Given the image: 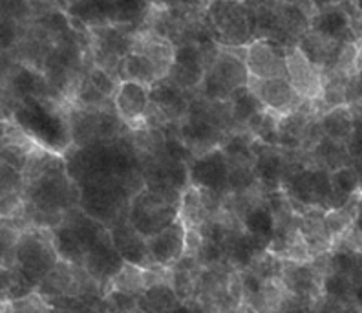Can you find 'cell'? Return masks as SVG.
I'll return each instance as SVG.
<instances>
[{
    "mask_svg": "<svg viewBox=\"0 0 362 313\" xmlns=\"http://www.w3.org/2000/svg\"><path fill=\"white\" fill-rule=\"evenodd\" d=\"M11 121L31 142L53 154H64L71 145L70 118L61 103L49 97H26L11 108Z\"/></svg>",
    "mask_w": 362,
    "mask_h": 313,
    "instance_id": "obj_1",
    "label": "cell"
},
{
    "mask_svg": "<svg viewBox=\"0 0 362 313\" xmlns=\"http://www.w3.org/2000/svg\"><path fill=\"white\" fill-rule=\"evenodd\" d=\"M81 205V187L68 172L66 161L59 158L39 176L26 181L24 207L35 211L66 215Z\"/></svg>",
    "mask_w": 362,
    "mask_h": 313,
    "instance_id": "obj_2",
    "label": "cell"
},
{
    "mask_svg": "<svg viewBox=\"0 0 362 313\" xmlns=\"http://www.w3.org/2000/svg\"><path fill=\"white\" fill-rule=\"evenodd\" d=\"M181 194L176 189L143 187L130 200L129 222L145 239H152L180 220Z\"/></svg>",
    "mask_w": 362,
    "mask_h": 313,
    "instance_id": "obj_3",
    "label": "cell"
},
{
    "mask_svg": "<svg viewBox=\"0 0 362 313\" xmlns=\"http://www.w3.org/2000/svg\"><path fill=\"white\" fill-rule=\"evenodd\" d=\"M148 9V0H77L66 17L81 28L124 26L141 23Z\"/></svg>",
    "mask_w": 362,
    "mask_h": 313,
    "instance_id": "obj_4",
    "label": "cell"
},
{
    "mask_svg": "<svg viewBox=\"0 0 362 313\" xmlns=\"http://www.w3.org/2000/svg\"><path fill=\"white\" fill-rule=\"evenodd\" d=\"M251 74L245 59L238 57L233 50H218L209 62L205 79L199 86L202 96L212 101H229L234 90L247 86Z\"/></svg>",
    "mask_w": 362,
    "mask_h": 313,
    "instance_id": "obj_5",
    "label": "cell"
},
{
    "mask_svg": "<svg viewBox=\"0 0 362 313\" xmlns=\"http://www.w3.org/2000/svg\"><path fill=\"white\" fill-rule=\"evenodd\" d=\"M59 256L53 244L52 229H30L23 231L17 244V266L39 286L46 275L59 264Z\"/></svg>",
    "mask_w": 362,
    "mask_h": 313,
    "instance_id": "obj_6",
    "label": "cell"
},
{
    "mask_svg": "<svg viewBox=\"0 0 362 313\" xmlns=\"http://www.w3.org/2000/svg\"><path fill=\"white\" fill-rule=\"evenodd\" d=\"M211 30L226 46H247L252 42V28L245 0H214L209 8Z\"/></svg>",
    "mask_w": 362,
    "mask_h": 313,
    "instance_id": "obj_7",
    "label": "cell"
},
{
    "mask_svg": "<svg viewBox=\"0 0 362 313\" xmlns=\"http://www.w3.org/2000/svg\"><path fill=\"white\" fill-rule=\"evenodd\" d=\"M37 293L45 299L103 295L101 286L93 280V277L86 271L84 266L71 264L66 261H59V264L37 286Z\"/></svg>",
    "mask_w": 362,
    "mask_h": 313,
    "instance_id": "obj_8",
    "label": "cell"
},
{
    "mask_svg": "<svg viewBox=\"0 0 362 313\" xmlns=\"http://www.w3.org/2000/svg\"><path fill=\"white\" fill-rule=\"evenodd\" d=\"M92 35V53L95 67L103 68L117 77L121 62L134 50V39L124 26H106L90 30Z\"/></svg>",
    "mask_w": 362,
    "mask_h": 313,
    "instance_id": "obj_9",
    "label": "cell"
},
{
    "mask_svg": "<svg viewBox=\"0 0 362 313\" xmlns=\"http://www.w3.org/2000/svg\"><path fill=\"white\" fill-rule=\"evenodd\" d=\"M229 174V158L221 147L202 156H196L189 164L190 186L198 187V189L214 190L223 198H227L230 194Z\"/></svg>",
    "mask_w": 362,
    "mask_h": 313,
    "instance_id": "obj_10",
    "label": "cell"
},
{
    "mask_svg": "<svg viewBox=\"0 0 362 313\" xmlns=\"http://www.w3.org/2000/svg\"><path fill=\"white\" fill-rule=\"evenodd\" d=\"M361 15L362 13L358 11L354 0H348L344 4H337L317 11L310 21V30L326 39L342 42V45L361 42L355 35V18Z\"/></svg>",
    "mask_w": 362,
    "mask_h": 313,
    "instance_id": "obj_11",
    "label": "cell"
},
{
    "mask_svg": "<svg viewBox=\"0 0 362 313\" xmlns=\"http://www.w3.org/2000/svg\"><path fill=\"white\" fill-rule=\"evenodd\" d=\"M243 59L251 79L287 77V48L274 40H252L243 48Z\"/></svg>",
    "mask_w": 362,
    "mask_h": 313,
    "instance_id": "obj_12",
    "label": "cell"
},
{
    "mask_svg": "<svg viewBox=\"0 0 362 313\" xmlns=\"http://www.w3.org/2000/svg\"><path fill=\"white\" fill-rule=\"evenodd\" d=\"M207 52L198 42H185L176 48L173 67L165 79L185 92L199 89L207 74Z\"/></svg>",
    "mask_w": 362,
    "mask_h": 313,
    "instance_id": "obj_13",
    "label": "cell"
},
{
    "mask_svg": "<svg viewBox=\"0 0 362 313\" xmlns=\"http://www.w3.org/2000/svg\"><path fill=\"white\" fill-rule=\"evenodd\" d=\"M177 132H180L181 142L185 143L187 149L190 150V154L194 158L214 149H220L229 136L216 125L211 123L204 114L194 110L192 106H189V112L181 120Z\"/></svg>",
    "mask_w": 362,
    "mask_h": 313,
    "instance_id": "obj_14",
    "label": "cell"
},
{
    "mask_svg": "<svg viewBox=\"0 0 362 313\" xmlns=\"http://www.w3.org/2000/svg\"><path fill=\"white\" fill-rule=\"evenodd\" d=\"M124 264L127 262L112 242L110 229H106L101 234V239L93 244L92 249L86 253V258H84V268L92 275L93 280L101 286L103 295H106L105 288H108V291H110L112 280L123 269Z\"/></svg>",
    "mask_w": 362,
    "mask_h": 313,
    "instance_id": "obj_15",
    "label": "cell"
},
{
    "mask_svg": "<svg viewBox=\"0 0 362 313\" xmlns=\"http://www.w3.org/2000/svg\"><path fill=\"white\" fill-rule=\"evenodd\" d=\"M287 79L304 101H318L324 93V72L315 67L298 46L287 48Z\"/></svg>",
    "mask_w": 362,
    "mask_h": 313,
    "instance_id": "obj_16",
    "label": "cell"
},
{
    "mask_svg": "<svg viewBox=\"0 0 362 313\" xmlns=\"http://www.w3.org/2000/svg\"><path fill=\"white\" fill-rule=\"evenodd\" d=\"M326 275L313 262L286 261L282 284L291 297L304 302H317L322 297V283Z\"/></svg>",
    "mask_w": 362,
    "mask_h": 313,
    "instance_id": "obj_17",
    "label": "cell"
},
{
    "mask_svg": "<svg viewBox=\"0 0 362 313\" xmlns=\"http://www.w3.org/2000/svg\"><path fill=\"white\" fill-rule=\"evenodd\" d=\"M251 89L257 92L260 101L267 110L279 115H287L296 112L305 105L300 93L293 89L287 77H276V79H251Z\"/></svg>",
    "mask_w": 362,
    "mask_h": 313,
    "instance_id": "obj_18",
    "label": "cell"
},
{
    "mask_svg": "<svg viewBox=\"0 0 362 313\" xmlns=\"http://www.w3.org/2000/svg\"><path fill=\"white\" fill-rule=\"evenodd\" d=\"M110 234L115 249L119 251V255L123 256L124 262L136 264L143 269L154 266L151 256V249H148V239H145V237L130 224L129 218H123V220H119L115 225H112Z\"/></svg>",
    "mask_w": 362,
    "mask_h": 313,
    "instance_id": "obj_19",
    "label": "cell"
},
{
    "mask_svg": "<svg viewBox=\"0 0 362 313\" xmlns=\"http://www.w3.org/2000/svg\"><path fill=\"white\" fill-rule=\"evenodd\" d=\"M152 262L163 268H173L187 253V225L181 220L170 224L167 229L148 239Z\"/></svg>",
    "mask_w": 362,
    "mask_h": 313,
    "instance_id": "obj_20",
    "label": "cell"
},
{
    "mask_svg": "<svg viewBox=\"0 0 362 313\" xmlns=\"http://www.w3.org/2000/svg\"><path fill=\"white\" fill-rule=\"evenodd\" d=\"M192 99L185 96V90L177 89L170 81L161 79L151 86V108L156 110L163 123H181L189 112Z\"/></svg>",
    "mask_w": 362,
    "mask_h": 313,
    "instance_id": "obj_21",
    "label": "cell"
},
{
    "mask_svg": "<svg viewBox=\"0 0 362 313\" xmlns=\"http://www.w3.org/2000/svg\"><path fill=\"white\" fill-rule=\"evenodd\" d=\"M114 106L124 123L145 121L146 112L151 108V89L134 81H121L114 96Z\"/></svg>",
    "mask_w": 362,
    "mask_h": 313,
    "instance_id": "obj_22",
    "label": "cell"
},
{
    "mask_svg": "<svg viewBox=\"0 0 362 313\" xmlns=\"http://www.w3.org/2000/svg\"><path fill=\"white\" fill-rule=\"evenodd\" d=\"M132 52L145 55L154 64L161 79H165L168 75V70L174 62V55H176L173 40H168L158 31H143V33L136 35Z\"/></svg>",
    "mask_w": 362,
    "mask_h": 313,
    "instance_id": "obj_23",
    "label": "cell"
},
{
    "mask_svg": "<svg viewBox=\"0 0 362 313\" xmlns=\"http://www.w3.org/2000/svg\"><path fill=\"white\" fill-rule=\"evenodd\" d=\"M298 50L304 53L305 57L313 62L315 67H318L320 70L326 74V72H333L339 62V55L342 52V42H337V40L326 39V37L318 35L315 31L308 30L304 35L298 39L296 42Z\"/></svg>",
    "mask_w": 362,
    "mask_h": 313,
    "instance_id": "obj_24",
    "label": "cell"
},
{
    "mask_svg": "<svg viewBox=\"0 0 362 313\" xmlns=\"http://www.w3.org/2000/svg\"><path fill=\"white\" fill-rule=\"evenodd\" d=\"M324 218H326V211L320 207H310L302 215V239L310 247L313 258L322 253L332 251L333 247V237L327 231Z\"/></svg>",
    "mask_w": 362,
    "mask_h": 313,
    "instance_id": "obj_25",
    "label": "cell"
},
{
    "mask_svg": "<svg viewBox=\"0 0 362 313\" xmlns=\"http://www.w3.org/2000/svg\"><path fill=\"white\" fill-rule=\"evenodd\" d=\"M240 222H242V227L249 234L257 237V239H260L262 242L269 246L274 237V231H276V215H274L269 203H267V198L264 202L257 203L255 207L249 209L240 218Z\"/></svg>",
    "mask_w": 362,
    "mask_h": 313,
    "instance_id": "obj_26",
    "label": "cell"
},
{
    "mask_svg": "<svg viewBox=\"0 0 362 313\" xmlns=\"http://www.w3.org/2000/svg\"><path fill=\"white\" fill-rule=\"evenodd\" d=\"M229 105L230 110H233V120L234 127H236V132L245 130V128H247V123L255 118V115L267 110L264 106V103L260 101V97L257 96V92L251 89V84L234 90L233 96L229 97Z\"/></svg>",
    "mask_w": 362,
    "mask_h": 313,
    "instance_id": "obj_27",
    "label": "cell"
},
{
    "mask_svg": "<svg viewBox=\"0 0 362 313\" xmlns=\"http://www.w3.org/2000/svg\"><path fill=\"white\" fill-rule=\"evenodd\" d=\"M324 136L332 137L335 142L348 143L349 137L355 132V115L348 105L335 106L332 110H326L320 118Z\"/></svg>",
    "mask_w": 362,
    "mask_h": 313,
    "instance_id": "obj_28",
    "label": "cell"
},
{
    "mask_svg": "<svg viewBox=\"0 0 362 313\" xmlns=\"http://www.w3.org/2000/svg\"><path fill=\"white\" fill-rule=\"evenodd\" d=\"M117 79L121 81H134V83L145 84V86H154L158 81H161L158 70L145 55L137 52H130L121 62L119 72H117Z\"/></svg>",
    "mask_w": 362,
    "mask_h": 313,
    "instance_id": "obj_29",
    "label": "cell"
},
{
    "mask_svg": "<svg viewBox=\"0 0 362 313\" xmlns=\"http://www.w3.org/2000/svg\"><path fill=\"white\" fill-rule=\"evenodd\" d=\"M183 300L177 297L170 284L146 288V291L137 299V306L143 313H173Z\"/></svg>",
    "mask_w": 362,
    "mask_h": 313,
    "instance_id": "obj_30",
    "label": "cell"
},
{
    "mask_svg": "<svg viewBox=\"0 0 362 313\" xmlns=\"http://www.w3.org/2000/svg\"><path fill=\"white\" fill-rule=\"evenodd\" d=\"M287 295L282 283H265L258 293L243 300V305L257 313H274L284 308Z\"/></svg>",
    "mask_w": 362,
    "mask_h": 313,
    "instance_id": "obj_31",
    "label": "cell"
},
{
    "mask_svg": "<svg viewBox=\"0 0 362 313\" xmlns=\"http://www.w3.org/2000/svg\"><path fill=\"white\" fill-rule=\"evenodd\" d=\"M37 291V284L18 266L2 268V302H13Z\"/></svg>",
    "mask_w": 362,
    "mask_h": 313,
    "instance_id": "obj_32",
    "label": "cell"
},
{
    "mask_svg": "<svg viewBox=\"0 0 362 313\" xmlns=\"http://www.w3.org/2000/svg\"><path fill=\"white\" fill-rule=\"evenodd\" d=\"M180 220L187 227H196L199 229L205 222L209 220V212L205 209L204 198H202V190L194 186H189L183 194H181V205H180Z\"/></svg>",
    "mask_w": 362,
    "mask_h": 313,
    "instance_id": "obj_33",
    "label": "cell"
},
{
    "mask_svg": "<svg viewBox=\"0 0 362 313\" xmlns=\"http://www.w3.org/2000/svg\"><path fill=\"white\" fill-rule=\"evenodd\" d=\"M55 313H106L105 297L83 295V297H57L46 299Z\"/></svg>",
    "mask_w": 362,
    "mask_h": 313,
    "instance_id": "obj_34",
    "label": "cell"
},
{
    "mask_svg": "<svg viewBox=\"0 0 362 313\" xmlns=\"http://www.w3.org/2000/svg\"><path fill=\"white\" fill-rule=\"evenodd\" d=\"M279 121H280L279 114H274V112L271 110H264L249 121L245 130H247L255 140L264 143V145L279 147V140H280Z\"/></svg>",
    "mask_w": 362,
    "mask_h": 313,
    "instance_id": "obj_35",
    "label": "cell"
},
{
    "mask_svg": "<svg viewBox=\"0 0 362 313\" xmlns=\"http://www.w3.org/2000/svg\"><path fill=\"white\" fill-rule=\"evenodd\" d=\"M110 290L123 291L127 295H132L136 297V299H139V297L146 291L145 269L127 262V264L123 266V269H121L119 273L114 277V280H112Z\"/></svg>",
    "mask_w": 362,
    "mask_h": 313,
    "instance_id": "obj_36",
    "label": "cell"
},
{
    "mask_svg": "<svg viewBox=\"0 0 362 313\" xmlns=\"http://www.w3.org/2000/svg\"><path fill=\"white\" fill-rule=\"evenodd\" d=\"M354 278L342 273H327L322 283V295L342 302H354Z\"/></svg>",
    "mask_w": 362,
    "mask_h": 313,
    "instance_id": "obj_37",
    "label": "cell"
},
{
    "mask_svg": "<svg viewBox=\"0 0 362 313\" xmlns=\"http://www.w3.org/2000/svg\"><path fill=\"white\" fill-rule=\"evenodd\" d=\"M284 264H286V261L280 258L279 255L265 251L258 256L257 261L252 262V266L249 269L255 271L264 283H282Z\"/></svg>",
    "mask_w": 362,
    "mask_h": 313,
    "instance_id": "obj_38",
    "label": "cell"
},
{
    "mask_svg": "<svg viewBox=\"0 0 362 313\" xmlns=\"http://www.w3.org/2000/svg\"><path fill=\"white\" fill-rule=\"evenodd\" d=\"M2 313H55L48 300L39 293L17 299L13 302H2Z\"/></svg>",
    "mask_w": 362,
    "mask_h": 313,
    "instance_id": "obj_39",
    "label": "cell"
},
{
    "mask_svg": "<svg viewBox=\"0 0 362 313\" xmlns=\"http://www.w3.org/2000/svg\"><path fill=\"white\" fill-rule=\"evenodd\" d=\"M30 0H2V21H11L17 24H26L31 17Z\"/></svg>",
    "mask_w": 362,
    "mask_h": 313,
    "instance_id": "obj_40",
    "label": "cell"
},
{
    "mask_svg": "<svg viewBox=\"0 0 362 313\" xmlns=\"http://www.w3.org/2000/svg\"><path fill=\"white\" fill-rule=\"evenodd\" d=\"M332 251L354 253V255H362V234L357 225H351L344 233L333 240Z\"/></svg>",
    "mask_w": 362,
    "mask_h": 313,
    "instance_id": "obj_41",
    "label": "cell"
},
{
    "mask_svg": "<svg viewBox=\"0 0 362 313\" xmlns=\"http://www.w3.org/2000/svg\"><path fill=\"white\" fill-rule=\"evenodd\" d=\"M106 313H124L137 308V299L132 295H127L123 291L110 290L105 295Z\"/></svg>",
    "mask_w": 362,
    "mask_h": 313,
    "instance_id": "obj_42",
    "label": "cell"
},
{
    "mask_svg": "<svg viewBox=\"0 0 362 313\" xmlns=\"http://www.w3.org/2000/svg\"><path fill=\"white\" fill-rule=\"evenodd\" d=\"M204 244V234L196 227H187V253L185 255H194L199 251V247Z\"/></svg>",
    "mask_w": 362,
    "mask_h": 313,
    "instance_id": "obj_43",
    "label": "cell"
},
{
    "mask_svg": "<svg viewBox=\"0 0 362 313\" xmlns=\"http://www.w3.org/2000/svg\"><path fill=\"white\" fill-rule=\"evenodd\" d=\"M173 313H202V302L198 299H190L181 302Z\"/></svg>",
    "mask_w": 362,
    "mask_h": 313,
    "instance_id": "obj_44",
    "label": "cell"
},
{
    "mask_svg": "<svg viewBox=\"0 0 362 313\" xmlns=\"http://www.w3.org/2000/svg\"><path fill=\"white\" fill-rule=\"evenodd\" d=\"M313 2V8H315V13L320 11V9H326V8H332V6L337 4H344L348 0H311Z\"/></svg>",
    "mask_w": 362,
    "mask_h": 313,
    "instance_id": "obj_45",
    "label": "cell"
},
{
    "mask_svg": "<svg viewBox=\"0 0 362 313\" xmlns=\"http://www.w3.org/2000/svg\"><path fill=\"white\" fill-rule=\"evenodd\" d=\"M287 2H291V4L302 8L305 13L310 15V17H313L315 15V8H313V2H311V0H287Z\"/></svg>",
    "mask_w": 362,
    "mask_h": 313,
    "instance_id": "obj_46",
    "label": "cell"
},
{
    "mask_svg": "<svg viewBox=\"0 0 362 313\" xmlns=\"http://www.w3.org/2000/svg\"><path fill=\"white\" fill-rule=\"evenodd\" d=\"M202 302V313H221L220 306L212 300H199Z\"/></svg>",
    "mask_w": 362,
    "mask_h": 313,
    "instance_id": "obj_47",
    "label": "cell"
},
{
    "mask_svg": "<svg viewBox=\"0 0 362 313\" xmlns=\"http://www.w3.org/2000/svg\"><path fill=\"white\" fill-rule=\"evenodd\" d=\"M354 302H355V306H357V308L362 312V283L361 284H355Z\"/></svg>",
    "mask_w": 362,
    "mask_h": 313,
    "instance_id": "obj_48",
    "label": "cell"
},
{
    "mask_svg": "<svg viewBox=\"0 0 362 313\" xmlns=\"http://www.w3.org/2000/svg\"><path fill=\"white\" fill-rule=\"evenodd\" d=\"M31 6H42V8H48V6H55V8H61V0H30Z\"/></svg>",
    "mask_w": 362,
    "mask_h": 313,
    "instance_id": "obj_49",
    "label": "cell"
},
{
    "mask_svg": "<svg viewBox=\"0 0 362 313\" xmlns=\"http://www.w3.org/2000/svg\"><path fill=\"white\" fill-rule=\"evenodd\" d=\"M355 225H357L358 231H361V234H362V207H361V211H358L357 218H355Z\"/></svg>",
    "mask_w": 362,
    "mask_h": 313,
    "instance_id": "obj_50",
    "label": "cell"
},
{
    "mask_svg": "<svg viewBox=\"0 0 362 313\" xmlns=\"http://www.w3.org/2000/svg\"><path fill=\"white\" fill-rule=\"evenodd\" d=\"M354 2H355V6H357V8H358V11H361V13H362V0H354Z\"/></svg>",
    "mask_w": 362,
    "mask_h": 313,
    "instance_id": "obj_51",
    "label": "cell"
},
{
    "mask_svg": "<svg viewBox=\"0 0 362 313\" xmlns=\"http://www.w3.org/2000/svg\"><path fill=\"white\" fill-rule=\"evenodd\" d=\"M124 313H143V312H141V308H139V306H137L136 309H130V312H124Z\"/></svg>",
    "mask_w": 362,
    "mask_h": 313,
    "instance_id": "obj_52",
    "label": "cell"
},
{
    "mask_svg": "<svg viewBox=\"0 0 362 313\" xmlns=\"http://www.w3.org/2000/svg\"><path fill=\"white\" fill-rule=\"evenodd\" d=\"M274 313H286V312H284V309H280V312H274Z\"/></svg>",
    "mask_w": 362,
    "mask_h": 313,
    "instance_id": "obj_53",
    "label": "cell"
}]
</instances>
